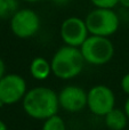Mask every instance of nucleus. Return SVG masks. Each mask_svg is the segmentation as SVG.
Here are the masks:
<instances>
[{
	"label": "nucleus",
	"mask_w": 129,
	"mask_h": 130,
	"mask_svg": "<svg viewBox=\"0 0 129 130\" xmlns=\"http://www.w3.org/2000/svg\"><path fill=\"white\" fill-rule=\"evenodd\" d=\"M24 112L30 118L43 120L56 115L59 108L58 94L52 88L39 86L27 90L22 101Z\"/></svg>",
	"instance_id": "obj_1"
},
{
	"label": "nucleus",
	"mask_w": 129,
	"mask_h": 130,
	"mask_svg": "<svg viewBox=\"0 0 129 130\" xmlns=\"http://www.w3.org/2000/svg\"><path fill=\"white\" fill-rule=\"evenodd\" d=\"M52 71L61 80H71L80 75L85 67V62L80 48L63 45L54 53L52 59Z\"/></svg>",
	"instance_id": "obj_2"
},
{
	"label": "nucleus",
	"mask_w": 129,
	"mask_h": 130,
	"mask_svg": "<svg viewBox=\"0 0 129 130\" xmlns=\"http://www.w3.org/2000/svg\"><path fill=\"white\" fill-rule=\"evenodd\" d=\"M90 36L110 38L117 33L120 26V16L114 9L94 8L85 17Z\"/></svg>",
	"instance_id": "obj_3"
},
{
	"label": "nucleus",
	"mask_w": 129,
	"mask_h": 130,
	"mask_svg": "<svg viewBox=\"0 0 129 130\" xmlns=\"http://www.w3.org/2000/svg\"><path fill=\"white\" fill-rule=\"evenodd\" d=\"M85 62L94 66H102L110 63L114 56V45L110 38L89 36L80 47Z\"/></svg>",
	"instance_id": "obj_4"
},
{
	"label": "nucleus",
	"mask_w": 129,
	"mask_h": 130,
	"mask_svg": "<svg viewBox=\"0 0 129 130\" xmlns=\"http://www.w3.org/2000/svg\"><path fill=\"white\" fill-rule=\"evenodd\" d=\"M9 27L16 38L31 39L40 31V16L31 8H20L9 18Z\"/></svg>",
	"instance_id": "obj_5"
},
{
	"label": "nucleus",
	"mask_w": 129,
	"mask_h": 130,
	"mask_svg": "<svg viewBox=\"0 0 129 130\" xmlns=\"http://www.w3.org/2000/svg\"><path fill=\"white\" fill-rule=\"evenodd\" d=\"M87 107L97 117H105L116 107V95L105 85H96L87 91Z\"/></svg>",
	"instance_id": "obj_6"
},
{
	"label": "nucleus",
	"mask_w": 129,
	"mask_h": 130,
	"mask_svg": "<svg viewBox=\"0 0 129 130\" xmlns=\"http://www.w3.org/2000/svg\"><path fill=\"white\" fill-rule=\"evenodd\" d=\"M90 36L85 20L79 16H69L59 26V37L65 46L80 48Z\"/></svg>",
	"instance_id": "obj_7"
},
{
	"label": "nucleus",
	"mask_w": 129,
	"mask_h": 130,
	"mask_svg": "<svg viewBox=\"0 0 129 130\" xmlns=\"http://www.w3.org/2000/svg\"><path fill=\"white\" fill-rule=\"evenodd\" d=\"M27 90L26 81L22 75L8 73L0 80V102L4 105H14L23 101Z\"/></svg>",
	"instance_id": "obj_8"
},
{
	"label": "nucleus",
	"mask_w": 129,
	"mask_h": 130,
	"mask_svg": "<svg viewBox=\"0 0 129 130\" xmlns=\"http://www.w3.org/2000/svg\"><path fill=\"white\" fill-rule=\"evenodd\" d=\"M58 103L66 112H80L87 107V91L75 85L65 86L58 92Z\"/></svg>",
	"instance_id": "obj_9"
},
{
	"label": "nucleus",
	"mask_w": 129,
	"mask_h": 130,
	"mask_svg": "<svg viewBox=\"0 0 129 130\" xmlns=\"http://www.w3.org/2000/svg\"><path fill=\"white\" fill-rule=\"evenodd\" d=\"M29 71L32 78L38 81L46 80L53 73L50 61L46 59L42 56H37L32 59L29 66Z\"/></svg>",
	"instance_id": "obj_10"
},
{
	"label": "nucleus",
	"mask_w": 129,
	"mask_h": 130,
	"mask_svg": "<svg viewBox=\"0 0 129 130\" xmlns=\"http://www.w3.org/2000/svg\"><path fill=\"white\" fill-rule=\"evenodd\" d=\"M128 120L125 111L116 107L104 117L105 126L110 130H123L127 127Z\"/></svg>",
	"instance_id": "obj_11"
},
{
	"label": "nucleus",
	"mask_w": 129,
	"mask_h": 130,
	"mask_svg": "<svg viewBox=\"0 0 129 130\" xmlns=\"http://www.w3.org/2000/svg\"><path fill=\"white\" fill-rule=\"evenodd\" d=\"M20 9V0H0V20H9Z\"/></svg>",
	"instance_id": "obj_12"
},
{
	"label": "nucleus",
	"mask_w": 129,
	"mask_h": 130,
	"mask_svg": "<svg viewBox=\"0 0 129 130\" xmlns=\"http://www.w3.org/2000/svg\"><path fill=\"white\" fill-rule=\"evenodd\" d=\"M41 130H66V126L62 117L56 114L43 121Z\"/></svg>",
	"instance_id": "obj_13"
},
{
	"label": "nucleus",
	"mask_w": 129,
	"mask_h": 130,
	"mask_svg": "<svg viewBox=\"0 0 129 130\" xmlns=\"http://www.w3.org/2000/svg\"><path fill=\"white\" fill-rule=\"evenodd\" d=\"M95 8L113 9L119 5V0H89Z\"/></svg>",
	"instance_id": "obj_14"
},
{
	"label": "nucleus",
	"mask_w": 129,
	"mask_h": 130,
	"mask_svg": "<svg viewBox=\"0 0 129 130\" xmlns=\"http://www.w3.org/2000/svg\"><path fill=\"white\" fill-rule=\"evenodd\" d=\"M120 86H121L122 91L125 92L126 95H128L129 96V73H126L125 75L122 76L121 82H120Z\"/></svg>",
	"instance_id": "obj_15"
},
{
	"label": "nucleus",
	"mask_w": 129,
	"mask_h": 130,
	"mask_svg": "<svg viewBox=\"0 0 129 130\" xmlns=\"http://www.w3.org/2000/svg\"><path fill=\"white\" fill-rule=\"evenodd\" d=\"M6 75V64H5L4 59L0 57V80Z\"/></svg>",
	"instance_id": "obj_16"
},
{
	"label": "nucleus",
	"mask_w": 129,
	"mask_h": 130,
	"mask_svg": "<svg viewBox=\"0 0 129 130\" xmlns=\"http://www.w3.org/2000/svg\"><path fill=\"white\" fill-rule=\"evenodd\" d=\"M50 1H52L54 5H56V6L62 7V6H66V5H69L72 0H50Z\"/></svg>",
	"instance_id": "obj_17"
},
{
	"label": "nucleus",
	"mask_w": 129,
	"mask_h": 130,
	"mask_svg": "<svg viewBox=\"0 0 129 130\" xmlns=\"http://www.w3.org/2000/svg\"><path fill=\"white\" fill-rule=\"evenodd\" d=\"M119 6H121L123 9L129 10V0H119Z\"/></svg>",
	"instance_id": "obj_18"
},
{
	"label": "nucleus",
	"mask_w": 129,
	"mask_h": 130,
	"mask_svg": "<svg viewBox=\"0 0 129 130\" xmlns=\"http://www.w3.org/2000/svg\"><path fill=\"white\" fill-rule=\"evenodd\" d=\"M123 111H125L126 115H127V118L129 119V96H128V98L126 99V102H125V105H123Z\"/></svg>",
	"instance_id": "obj_19"
},
{
	"label": "nucleus",
	"mask_w": 129,
	"mask_h": 130,
	"mask_svg": "<svg viewBox=\"0 0 129 130\" xmlns=\"http://www.w3.org/2000/svg\"><path fill=\"white\" fill-rule=\"evenodd\" d=\"M0 130H8V129H7L6 123H5L2 120H0Z\"/></svg>",
	"instance_id": "obj_20"
},
{
	"label": "nucleus",
	"mask_w": 129,
	"mask_h": 130,
	"mask_svg": "<svg viewBox=\"0 0 129 130\" xmlns=\"http://www.w3.org/2000/svg\"><path fill=\"white\" fill-rule=\"evenodd\" d=\"M22 1L29 2V4H36V2H41V1H45V0H22Z\"/></svg>",
	"instance_id": "obj_21"
}]
</instances>
